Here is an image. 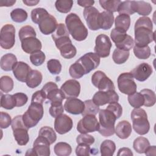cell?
<instances>
[{
  "label": "cell",
  "mask_w": 156,
  "mask_h": 156,
  "mask_svg": "<svg viewBox=\"0 0 156 156\" xmlns=\"http://www.w3.org/2000/svg\"><path fill=\"white\" fill-rule=\"evenodd\" d=\"M153 24L150 18L142 16L135 22L134 26L135 45L140 47L148 46L155 39V32L152 31Z\"/></svg>",
  "instance_id": "6da1fadb"
},
{
  "label": "cell",
  "mask_w": 156,
  "mask_h": 156,
  "mask_svg": "<svg viewBox=\"0 0 156 156\" xmlns=\"http://www.w3.org/2000/svg\"><path fill=\"white\" fill-rule=\"evenodd\" d=\"M65 24L69 34L75 40L81 41L88 37V29L77 14H68L65 18Z\"/></svg>",
  "instance_id": "7a4b0ae2"
},
{
  "label": "cell",
  "mask_w": 156,
  "mask_h": 156,
  "mask_svg": "<svg viewBox=\"0 0 156 156\" xmlns=\"http://www.w3.org/2000/svg\"><path fill=\"white\" fill-rule=\"evenodd\" d=\"M99 133L105 137L110 136L115 133V124L117 119L116 116L109 110L101 109L99 111Z\"/></svg>",
  "instance_id": "3957f363"
},
{
  "label": "cell",
  "mask_w": 156,
  "mask_h": 156,
  "mask_svg": "<svg viewBox=\"0 0 156 156\" xmlns=\"http://www.w3.org/2000/svg\"><path fill=\"white\" fill-rule=\"evenodd\" d=\"M130 117L132 121V127L136 133L143 135L148 133L150 129V124L147 113L144 109L134 108L131 112Z\"/></svg>",
  "instance_id": "277c9868"
},
{
  "label": "cell",
  "mask_w": 156,
  "mask_h": 156,
  "mask_svg": "<svg viewBox=\"0 0 156 156\" xmlns=\"http://www.w3.org/2000/svg\"><path fill=\"white\" fill-rule=\"evenodd\" d=\"M44 114L43 104L37 102H31L27 111L23 115V120L28 128L35 127L42 119Z\"/></svg>",
  "instance_id": "5b68a950"
},
{
  "label": "cell",
  "mask_w": 156,
  "mask_h": 156,
  "mask_svg": "<svg viewBox=\"0 0 156 156\" xmlns=\"http://www.w3.org/2000/svg\"><path fill=\"white\" fill-rule=\"evenodd\" d=\"M11 126L13 130V136L17 144L20 146L27 144L29 141V129L23 122V115H18L14 117L12 121Z\"/></svg>",
  "instance_id": "8992f818"
},
{
  "label": "cell",
  "mask_w": 156,
  "mask_h": 156,
  "mask_svg": "<svg viewBox=\"0 0 156 156\" xmlns=\"http://www.w3.org/2000/svg\"><path fill=\"white\" fill-rule=\"evenodd\" d=\"M110 37L115 43L116 48L129 51L133 47L134 40L126 32L115 28L111 31Z\"/></svg>",
  "instance_id": "52a82bcc"
},
{
  "label": "cell",
  "mask_w": 156,
  "mask_h": 156,
  "mask_svg": "<svg viewBox=\"0 0 156 156\" xmlns=\"http://www.w3.org/2000/svg\"><path fill=\"white\" fill-rule=\"evenodd\" d=\"M119 90L125 94H132L136 92L137 85L131 73H121L117 79Z\"/></svg>",
  "instance_id": "ba28073f"
},
{
  "label": "cell",
  "mask_w": 156,
  "mask_h": 156,
  "mask_svg": "<svg viewBox=\"0 0 156 156\" xmlns=\"http://www.w3.org/2000/svg\"><path fill=\"white\" fill-rule=\"evenodd\" d=\"M55 46L59 49L61 55L66 59L74 57L77 54L76 47L72 44L69 37H63L54 41Z\"/></svg>",
  "instance_id": "9c48e42d"
},
{
  "label": "cell",
  "mask_w": 156,
  "mask_h": 156,
  "mask_svg": "<svg viewBox=\"0 0 156 156\" xmlns=\"http://www.w3.org/2000/svg\"><path fill=\"white\" fill-rule=\"evenodd\" d=\"M15 42V28L11 24L2 26L0 32V45L5 49H11Z\"/></svg>",
  "instance_id": "30bf717a"
},
{
  "label": "cell",
  "mask_w": 156,
  "mask_h": 156,
  "mask_svg": "<svg viewBox=\"0 0 156 156\" xmlns=\"http://www.w3.org/2000/svg\"><path fill=\"white\" fill-rule=\"evenodd\" d=\"M91 82L99 91L115 90L113 81L102 71H97L92 75Z\"/></svg>",
  "instance_id": "8fae6325"
},
{
  "label": "cell",
  "mask_w": 156,
  "mask_h": 156,
  "mask_svg": "<svg viewBox=\"0 0 156 156\" xmlns=\"http://www.w3.org/2000/svg\"><path fill=\"white\" fill-rule=\"evenodd\" d=\"M99 124L95 115H87L77 123V130L80 133H88L98 131Z\"/></svg>",
  "instance_id": "7c38bea8"
},
{
  "label": "cell",
  "mask_w": 156,
  "mask_h": 156,
  "mask_svg": "<svg viewBox=\"0 0 156 156\" xmlns=\"http://www.w3.org/2000/svg\"><path fill=\"white\" fill-rule=\"evenodd\" d=\"M112 46V44L110 38L105 34H99L95 40L94 53L99 57H107L110 55Z\"/></svg>",
  "instance_id": "4fadbf2b"
},
{
  "label": "cell",
  "mask_w": 156,
  "mask_h": 156,
  "mask_svg": "<svg viewBox=\"0 0 156 156\" xmlns=\"http://www.w3.org/2000/svg\"><path fill=\"white\" fill-rule=\"evenodd\" d=\"M42 91L46 95V98L51 102H62L65 99V96L61 89L58 88L57 85L53 82H47L42 88Z\"/></svg>",
  "instance_id": "5bb4252c"
},
{
  "label": "cell",
  "mask_w": 156,
  "mask_h": 156,
  "mask_svg": "<svg viewBox=\"0 0 156 156\" xmlns=\"http://www.w3.org/2000/svg\"><path fill=\"white\" fill-rule=\"evenodd\" d=\"M92 101L98 106H102L107 104L118 102L119 96L115 90L99 91L93 95Z\"/></svg>",
  "instance_id": "9a60e30c"
},
{
  "label": "cell",
  "mask_w": 156,
  "mask_h": 156,
  "mask_svg": "<svg viewBox=\"0 0 156 156\" xmlns=\"http://www.w3.org/2000/svg\"><path fill=\"white\" fill-rule=\"evenodd\" d=\"M83 14L87 26L90 30H98L100 29V12L96 8L93 6L85 8Z\"/></svg>",
  "instance_id": "2e32d148"
},
{
  "label": "cell",
  "mask_w": 156,
  "mask_h": 156,
  "mask_svg": "<svg viewBox=\"0 0 156 156\" xmlns=\"http://www.w3.org/2000/svg\"><path fill=\"white\" fill-rule=\"evenodd\" d=\"M77 61L82 65L87 74L98 68L100 63V57L96 53L87 52Z\"/></svg>",
  "instance_id": "e0dca14e"
},
{
  "label": "cell",
  "mask_w": 156,
  "mask_h": 156,
  "mask_svg": "<svg viewBox=\"0 0 156 156\" xmlns=\"http://www.w3.org/2000/svg\"><path fill=\"white\" fill-rule=\"evenodd\" d=\"M73 126L72 119L67 115L62 114L55 118L54 121V129L60 135L69 132Z\"/></svg>",
  "instance_id": "ac0fdd59"
},
{
  "label": "cell",
  "mask_w": 156,
  "mask_h": 156,
  "mask_svg": "<svg viewBox=\"0 0 156 156\" xmlns=\"http://www.w3.org/2000/svg\"><path fill=\"white\" fill-rule=\"evenodd\" d=\"M60 89L64 93L65 99L77 98L80 93V85L76 80L69 79L63 83Z\"/></svg>",
  "instance_id": "d6986e66"
},
{
  "label": "cell",
  "mask_w": 156,
  "mask_h": 156,
  "mask_svg": "<svg viewBox=\"0 0 156 156\" xmlns=\"http://www.w3.org/2000/svg\"><path fill=\"white\" fill-rule=\"evenodd\" d=\"M57 25L58 24L55 18L49 13L39 22L38 27L42 34L48 35L52 34L55 31Z\"/></svg>",
  "instance_id": "ffe728a7"
},
{
  "label": "cell",
  "mask_w": 156,
  "mask_h": 156,
  "mask_svg": "<svg viewBox=\"0 0 156 156\" xmlns=\"http://www.w3.org/2000/svg\"><path fill=\"white\" fill-rule=\"evenodd\" d=\"M152 66L147 63H141L137 65L130 73L133 78L140 82H144L147 80L152 74Z\"/></svg>",
  "instance_id": "44dd1931"
},
{
  "label": "cell",
  "mask_w": 156,
  "mask_h": 156,
  "mask_svg": "<svg viewBox=\"0 0 156 156\" xmlns=\"http://www.w3.org/2000/svg\"><path fill=\"white\" fill-rule=\"evenodd\" d=\"M50 143L48 140L41 136L36 138L33 143V151L35 155L49 156L50 152Z\"/></svg>",
  "instance_id": "7402d4cb"
},
{
  "label": "cell",
  "mask_w": 156,
  "mask_h": 156,
  "mask_svg": "<svg viewBox=\"0 0 156 156\" xmlns=\"http://www.w3.org/2000/svg\"><path fill=\"white\" fill-rule=\"evenodd\" d=\"M84 107V102L76 98L67 99L64 104V109L72 115L82 114Z\"/></svg>",
  "instance_id": "603a6c76"
},
{
  "label": "cell",
  "mask_w": 156,
  "mask_h": 156,
  "mask_svg": "<svg viewBox=\"0 0 156 156\" xmlns=\"http://www.w3.org/2000/svg\"><path fill=\"white\" fill-rule=\"evenodd\" d=\"M21 48L27 54H32L41 49V42L39 39L35 37H28L21 41Z\"/></svg>",
  "instance_id": "cb8c5ba5"
},
{
  "label": "cell",
  "mask_w": 156,
  "mask_h": 156,
  "mask_svg": "<svg viewBox=\"0 0 156 156\" xmlns=\"http://www.w3.org/2000/svg\"><path fill=\"white\" fill-rule=\"evenodd\" d=\"M31 68L24 62H18L13 68L15 77L20 82H26L27 78L31 71Z\"/></svg>",
  "instance_id": "d4e9b609"
},
{
  "label": "cell",
  "mask_w": 156,
  "mask_h": 156,
  "mask_svg": "<svg viewBox=\"0 0 156 156\" xmlns=\"http://www.w3.org/2000/svg\"><path fill=\"white\" fill-rule=\"evenodd\" d=\"M115 133L117 136L122 140L129 138L132 133L130 123L126 120L119 121L115 129Z\"/></svg>",
  "instance_id": "484cf974"
},
{
  "label": "cell",
  "mask_w": 156,
  "mask_h": 156,
  "mask_svg": "<svg viewBox=\"0 0 156 156\" xmlns=\"http://www.w3.org/2000/svg\"><path fill=\"white\" fill-rule=\"evenodd\" d=\"M18 63L16 57L12 54L8 53L4 55L1 58V68L5 71H10Z\"/></svg>",
  "instance_id": "4316f807"
},
{
  "label": "cell",
  "mask_w": 156,
  "mask_h": 156,
  "mask_svg": "<svg viewBox=\"0 0 156 156\" xmlns=\"http://www.w3.org/2000/svg\"><path fill=\"white\" fill-rule=\"evenodd\" d=\"M115 29L126 32L130 25V17L126 14H119L115 20Z\"/></svg>",
  "instance_id": "83f0119b"
},
{
  "label": "cell",
  "mask_w": 156,
  "mask_h": 156,
  "mask_svg": "<svg viewBox=\"0 0 156 156\" xmlns=\"http://www.w3.org/2000/svg\"><path fill=\"white\" fill-rule=\"evenodd\" d=\"M43 79V76L40 71L34 69L30 72L26 83L27 86L30 88H34L40 85Z\"/></svg>",
  "instance_id": "f1b7e54d"
},
{
  "label": "cell",
  "mask_w": 156,
  "mask_h": 156,
  "mask_svg": "<svg viewBox=\"0 0 156 156\" xmlns=\"http://www.w3.org/2000/svg\"><path fill=\"white\" fill-rule=\"evenodd\" d=\"M114 22V15L113 13L107 11H104L100 13V29L103 30L110 29Z\"/></svg>",
  "instance_id": "f546056e"
},
{
  "label": "cell",
  "mask_w": 156,
  "mask_h": 156,
  "mask_svg": "<svg viewBox=\"0 0 156 156\" xmlns=\"http://www.w3.org/2000/svg\"><path fill=\"white\" fill-rule=\"evenodd\" d=\"M135 12L140 15L147 16L152 10L151 5L144 1H134Z\"/></svg>",
  "instance_id": "4dcf8cb0"
},
{
  "label": "cell",
  "mask_w": 156,
  "mask_h": 156,
  "mask_svg": "<svg viewBox=\"0 0 156 156\" xmlns=\"http://www.w3.org/2000/svg\"><path fill=\"white\" fill-rule=\"evenodd\" d=\"M115 150L116 144L110 140H104L100 146V152L102 156H112L113 155Z\"/></svg>",
  "instance_id": "1f68e13d"
},
{
  "label": "cell",
  "mask_w": 156,
  "mask_h": 156,
  "mask_svg": "<svg viewBox=\"0 0 156 156\" xmlns=\"http://www.w3.org/2000/svg\"><path fill=\"white\" fill-rule=\"evenodd\" d=\"M149 146L150 143L149 140L143 136L136 138L133 143V147L134 150L139 154L144 153Z\"/></svg>",
  "instance_id": "d6a6232c"
},
{
  "label": "cell",
  "mask_w": 156,
  "mask_h": 156,
  "mask_svg": "<svg viewBox=\"0 0 156 156\" xmlns=\"http://www.w3.org/2000/svg\"><path fill=\"white\" fill-rule=\"evenodd\" d=\"M129 55V51L116 48L113 52L112 58L115 63L121 65L124 63L128 60Z\"/></svg>",
  "instance_id": "836d02e7"
},
{
  "label": "cell",
  "mask_w": 156,
  "mask_h": 156,
  "mask_svg": "<svg viewBox=\"0 0 156 156\" xmlns=\"http://www.w3.org/2000/svg\"><path fill=\"white\" fill-rule=\"evenodd\" d=\"M38 135L43 136L48 140L50 144H53L57 140V135L54 129L49 126L42 127L39 132Z\"/></svg>",
  "instance_id": "e575fe53"
},
{
  "label": "cell",
  "mask_w": 156,
  "mask_h": 156,
  "mask_svg": "<svg viewBox=\"0 0 156 156\" xmlns=\"http://www.w3.org/2000/svg\"><path fill=\"white\" fill-rule=\"evenodd\" d=\"M55 154L58 156H68L72 152L71 146L65 142H58L54 147Z\"/></svg>",
  "instance_id": "d590c367"
},
{
  "label": "cell",
  "mask_w": 156,
  "mask_h": 156,
  "mask_svg": "<svg viewBox=\"0 0 156 156\" xmlns=\"http://www.w3.org/2000/svg\"><path fill=\"white\" fill-rule=\"evenodd\" d=\"M117 12L119 14H126L129 16L134 14L135 13L134 1H121L118 8Z\"/></svg>",
  "instance_id": "8d00e7d4"
},
{
  "label": "cell",
  "mask_w": 156,
  "mask_h": 156,
  "mask_svg": "<svg viewBox=\"0 0 156 156\" xmlns=\"http://www.w3.org/2000/svg\"><path fill=\"white\" fill-rule=\"evenodd\" d=\"M140 93L142 94L144 97V102L143 105L147 107H149L153 106L155 104L156 96L154 91L150 89L145 88L141 90Z\"/></svg>",
  "instance_id": "74e56055"
},
{
  "label": "cell",
  "mask_w": 156,
  "mask_h": 156,
  "mask_svg": "<svg viewBox=\"0 0 156 156\" xmlns=\"http://www.w3.org/2000/svg\"><path fill=\"white\" fill-rule=\"evenodd\" d=\"M1 107L7 109L11 110L16 107V101L13 94L1 93Z\"/></svg>",
  "instance_id": "f35d334b"
},
{
  "label": "cell",
  "mask_w": 156,
  "mask_h": 156,
  "mask_svg": "<svg viewBox=\"0 0 156 156\" xmlns=\"http://www.w3.org/2000/svg\"><path fill=\"white\" fill-rule=\"evenodd\" d=\"M129 104L134 108H140L144 105V97L140 93L135 92L133 94H130L127 98Z\"/></svg>",
  "instance_id": "ab89813d"
},
{
  "label": "cell",
  "mask_w": 156,
  "mask_h": 156,
  "mask_svg": "<svg viewBox=\"0 0 156 156\" xmlns=\"http://www.w3.org/2000/svg\"><path fill=\"white\" fill-rule=\"evenodd\" d=\"M99 2L101 7L105 11L113 13L118 11V8L121 1L119 0H100Z\"/></svg>",
  "instance_id": "60d3db41"
},
{
  "label": "cell",
  "mask_w": 156,
  "mask_h": 156,
  "mask_svg": "<svg viewBox=\"0 0 156 156\" xmlns=\"http://www.w3.org/2000/svg\"><path fill=\"white\" fill-rule=\"evenodd\" d=\"M27 12L21 8H16L13 9L10 12L11 19L16 23H23L27 18Z\"/></svg>",
  "instance_id": "b9f144b4"
},
{
  "label": "cell",
  "mask_w": 156,
  "mask_h": 156,
  "mask_svg": "<svg viewBox=\"0 0 156 156\" xmlns=\"http://www.w3.org/2000/svg\"><path fill=\"white\" fill-rule=\"evenodd\" d=\"M69 73V75L74 79H80L85 74L83 67L77 61L70 66Z\"/></svg>",
  "instance_id": "7bdbcfd3"
},
{
  "label": "cell",
  "mask_w": 156,
  "mask_h": 156,
  "mask_svg": "<svg viewBox=\"0 0 156 156\" xmlns=\"http://www.w3.org/2000/svg\"><path fill=\"white\" fill-rule=\"evenodd\" d=\"M73 5L71 0H57L55 2V6L57 11L63 13H67L70 12Z\"/></svg>",
  "instance_id": "ee69618b"
},
{
  "label": "cell",
  "mask_w": 156,
  "mask_h": 156,
  "mask_svg": "<svg viewBox=\"0 0 156 156\" xmlns=\"http://www.w3.org/2000/svg\"><path fill=\"white\" fill-rule=\"evenodd\" d=\"M14 86L13 79L9 76H3L0 79V89L1 92L9 93L11 91Z\"/></svg>",
  "instance_id": "f6af8a7d"
},
{
  "label": "cell",
  "mask_w": 156,
  "mask_h": 156,
  "mask_svg": "<svg viewBox=\"0 0 156 156\" xmlns=\"http://www.w3.org/2000/svg\"><path fill=\"white\" fill-rule=\"evenodd\" d=\"M133 53L136 57L139 59H147L151 54V51L149 46L140 47L135 46L133 47Z\"/></svg>",
  "instance_id": "bcb514c9"
},
{
  "label": "cell",
  "mask_w": 156,
  "mask_h": 156,
  "mask_svg": "<svg viewBox=\"0 0 156 156\" xmlns=\"http://www.w3.org/2000/svg\"><path fill=\"white\" fill-rule=\"evenodd\" d=\"M85 107L83 112L82 113V115L83 116L87 115H96L99 113V106L96 105L93 101L91 99L86 100L84 101Z\"/></svg>",
  "instance_id": "7dc6e473"
},
{
  "label": "cell",
  "mask_w": 156,
  "mask_h": 156,
  "mask_svg": "<svg viewBox=\"0 0 156 156\" xmlns=\"http://www.w3.org/2000/svg\"><path fill=\"white\" fill-rule=\"evenodd\" d=\"M48 14L49 13L45 9L41 7L34 9L31 12L32 21L33 23L38 24L39 22Z\"/></svg>",
  "instance_id": "c3c4849f"
},
{
  "label": "cell",
  "mask_w": 156,
  "mask_h": 156,
  "mask_svg": "<svg viewBox=\"0 0 156 156\" xmlns=\"http://www.w3.org/2000/svg\"><path fill=\"white\" fill-rule=\"evenodd\" d=\"M63 37H69V33L66 28V26L63 23H59L55 31L52 34L53 41Z\"/></svg>",
  "instance_id": "681fc988"
},
{
  "label": "cell",
  "mask_w": 156,
  "mask_h": 156,
  "mask_svg": "<svg viewBox=\"0 0 156 156\" xmlns=\"http://www.w3.org/2000/svg\"><path fill=\"white\" fill-rule=\"evenodd\" d=\"M45 58L46 56L44 53L41 50L35 51L30 55V60L31 63L36 66L41 65L44 63Z\"/></svg>",
  "instance_id": "f907efd6"
},
{
  "label": "cell",
  "mask_w": 156,
  "mask_h": 156,
  "mask_svg": "<svg viewBox=\"0 0 156 156\" xmlns=\"http://www.w3.org/2000/svg\"><path fill=\"white\" fill-rule=\"evenodd\" d=\"M36 32L34 27H32L31 26L27 25L22 27L18 32V36L20 38V40L21 41L24 38L31 37H36Z\"/></svg>",
  "instance_id": "816d5d0a"
},
{
  "label": "cell",
  "mask_w": 156,
  "mask_h": 156,
  "mask_svg": "<svg viewBox=\"0 0 156 156\" xmlns=\"http://www.w3.org/2000/svg\"><path fill=\"white\" fill-rule=\"evenodd\" d=\"M47 68L52 74H58L62 71V65L58 60L51 59L47 62Z\"/></svg>",
  "instance_id": "f5cc1de1"
},
{
  "label": "cell",
  "mask_w": 156,
  "mask_h": 156,
  "mask_svg": "<svg viewBox=\"0 0 156 156\" xmlns=\"http://www.w3.org/2000/svg\"><path fill=\"white\" fill-rule=\"evenodd\" d=\"M64 111V107L62 102H53L51 103V107L49 110V114L54 118L63 114Z\"/></svg>",
  "instance_id": "db71d44e"
},
{
  "label": "cell",
  "mask_w": 156,
  "mask_h": 156,
  "mask_svg": "<svg viewBox=\"0 0 156 156\" xmlns=\"http://www.w3.org/2000/svg\"><path fill=\"white\" fill-rule=\"evenodd\" d=\"M94 138L87 133H81L76 138V142L79 144H85L91 146L94 143Z\"/></svg>",
  "instance_id": "11a10c76"
},
{
  "label": "cell",
  "mask_w": 156,
  "mask_h": 156,
  "mask_svg": "<svg viewBox=\"0 0 156 156\" xmlns=\"http://www.w3.org/2000/svg\"><path fill=\"white\" fill-rule=\"evenodd\" d=\"M106 109L111 111L116 116L117 119L119 118L122 114V108L118 102L109 104V105L106 107Z\"/></svg>",
  "instance_id": "9f6ffc18"
},
{
  "label": "cell",
  "mask_w": 156,
  "mask_h": 156,
  "mask_svg": "<svg viewBox=\"0 0 156 156\" xmlns=\"http://www.w3.org/2000/svg\"><path fill=\"white\" fill-rule=\"evenodd\" d=\"M90 151V146L85 144H79L76 148V154L78 156H89Z\"/></svg>",
  "instance_id": "6f0895ef"
},
{
  "label": "cell",
  "mask_w": 156,
  "mask_h": 156,
  "mask_svg": "<svg viewBox=\"0 0 156 156\" xmlns=\"http://www.w3.org/2000/svg\"><path fill=\"white\" fill-rule=\"evenodd\" d=\"M11 116L6 112H1L0 127L1 129H6L12 124Z\"/></svg>",
  "instance_id": "680465c9"
},
{
  "label": "cell",
  "mask_w": 156,
  "mask_h": 156,
  "mask_svg": "<svg viewBox=\"0 0 156 156\" xmlns=\"http://www.w3.org/2000/svg\"><path fill=\"white\" fill-rule=\"evenodd\" d=\"M13 96L16 101V107H22L27 102L28 97L23 93H16L13 94Z\"/></svg>",
  "instance_id": "91938a15"
},
{
  "label": "cell",
  "mask_w": 156,
  "mask_h": 156,
  "mask_svg": "<svg viewBox=\"0 0 156 156\" xmlns=\"http://www.w3.org/2000/svg\"><path fill=\"white\" fill-rule=\"evenodd\" d=\"M46 99V95L43 91L38 90L35 92L32 96L31 102H37L43 104L45 99Z\"/></svg>",
  "instance_id": "94428289"
},
{
  "label": "cell",
  "mask_w": 156,
  "mask_h": 156,
  "mask_svg": "<svg viewBox=\"0 0 156 156\" xmlns=\"http://www.w3.org/2000/svg\"><path fill=\"white\" fill-rule=\"evenodd\" d=\"M77 2L79 5L85 8H87L89 7H91L94 4V1L93 0H79Z\"/></svg>",
  "instance_id": "6125c7cd"
},
{
  "label": "cell",
  "mask_w": 156,
  "mask_h": 156,
  "mask_svg": "<svg viewBox=\"0 0 156 156\" xmlns=\"http://www.w3.org/2000/svg\"><path fill=\"white\" fill-rule=\"evenodd\" d=\"M117 155H129L132 156L133 155V153L131 151V150L128 147H122L120 148L118 151V152L117 154Z\"/></svg>",
  "instance_id": "be15d7a7"
},
{
  "label": "cell",
  "mask_w": 156,
  "mask_h": 156,
  "mask_svg": "<svg viewBox=\"0 0 156 156\" xmlns=\"http://www.w3.org/2000/svg\"><path fill=\"white\" fill-rule=\"evenodd\" d=\"M16 2L15 0H5L0 1L1 7H11L13 5V4Z\"/></svg>",
  "instance_id": "e7e4bbea"
},
{
  "label": "cell",
  "mask_w": 156,
  "mask_h": 156,
  "mask_svg": "<svg viewBox=\"0 0 156 156\" xmlns=\"http://www.w3.org/2000/svg\"><path fill=\"white\" fill-rule=\"evenodd\" d=\"M156 151V147L155 146H149V147L146 149V152H144L146 155H155Z\"/></svg>",
  "instance_id": "03108f58"
},
{
  "label": "cell",
  "mask_w": 156,
  "mask_h": 156,
  "mask_svg": "<svg viewBox=\"0 0 156 156\" xmlns=\"http://www.w3.org/2000/svg\"><path fill=\"white\" fill-rule=\"evenodd\" d=\"M39 0H23V2L27 6H34L36 5L38 3H39Z\"/></svg>",
  "instance_id": "003e7915"
}]
</instances>
